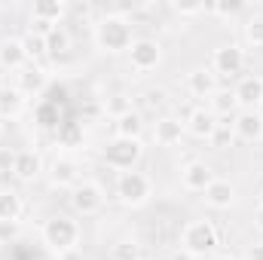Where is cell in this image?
Segmentation results:
<instances>
[{
    "instance_id": "cell-1",
    "label": "cell",
    "mask_w": 263,
    "mask_h": 260,
    "mask_svg": "<svg viewBox=\"0 0 263 260\" xmlns=\"http://www.w3.org/2000/svg\"><path fill=\"white\" fill-rule=\"evenodd\" d=\"M92 43L101 55H123L135 43V25L126 12H104L92 22Z\"/></svg>"
},
{
    "instance_id": "cell-2",
    "label": "cell",
    "mask_w": 263,
    "mask_h": 260,
    "mask_svg": "<svg viewBox=\"0 0 263 260\" xmlns=\"http://www.w3.org/2000/svg\"><path fill=\"white\" fill-rule=\"evenodd\" d=\"M80 239H83V227H80V220L73 214H52L40 227V242L55 257H65L70 251H77Z\"/></svg>"
},
{
    "instance_id": "cell-3",
    "label": "cell",
    "mask_w": 263,
    "mask_h": 260,
    "mask_svg": "<svg viewBox=\"0 0 263 260\" xmlns=\"http://www.w3.org/2000/svg\"><path fill=\"white\" fill-rule=\"evenodd\" d=\"M178 245L187 257L193 260H208L211 254H217V245H220V233L214 227V220L208 217H193L181 227L178 233Z\"/></svg>"
},
{
    "instance_id": "cell-4",
    "label": "cell",
    "mask_w": 263,
    "mask_h": 260,
    "mask_svg": "<svg viewBox=\"0 0 263 260\" xmlns=\"http://www.w3.org/2000/svg\"><path fill=\"white\" fill-rule=\"evenodd\" d=\"M114 199H117V205H123L129 211L144 208L153 199V178L147 172H138V169L120 172L114 181Z\"/></svg>"
},
{
    "instance_id": "cell-5",
    "label": "cell",
    "mask_w": 263,
    "mask_h": 260,
    "mask_svg": "<svg viewBox=\"0 0 263 260\" xmlns=\"http://www.w3.org/2000/svg\"><path fill=\"white\" fill-rule=\"evenodd\" d=\"M67 202H70L73 217H95V214L107 205V190H104L101 181L83 178V181L67 193Z\"/></svg>"
},
{
    "instance_id": "cell-6",
    "label": "cell",
    "mask_w": 263,
    "mask_h": 260,
    "mask_svg": "<svg viewBox=\"0 0 263 260\" xmlns=\"http://www.w3.org/2000/svg\"><path fill=\"white\" fill-rule=\"evenodd\" d=\"M144 141H135V138H110L101 150V162L107 169H117V172H132L138 169V162L144 159Z\"/></svg>"
},
{
    "instance_id": "cell-7",
    "label": "cell",
    "mask_w": 263,
    "mask_h": 260,
    "mask_svg": "<svg viewBox=\"0 0 263 260\" xmlns=\"http://www.w3.org/2000/svg\"><path fill=\"white\" fill-rule=\"evenodd\" d=\"M208 67L214 70L217 80H239L248 67V52L242 43H220L214 52H211V62Z\"/></svg>"
},
{
    "instance_id": "cell-8",
    "label": "cell",
    "mask_w": 263,
    "mask_h": 260,
    "mask_svg": "<svg viewBox=\"0 0 263 260\" xmlns=\"http://www.w3.org/2000/svg\"><path fill=\"white\" fill-rule=\"evenodd\" d=\"M126 55H129V67L138 73H150V70L162 67V62H165L162 40H156V37H135V43Z\"/></svg>"
},
{
    "instance_id": "cell-9",
    "label": "cell",
    "mask_w": 263,
    "mask_h": 260,
    "mask_svg": "<svg viewBox=\"0 0 263 260\" xmlns=\"http://www.w3.org/2000/svg\"><path fill=\"white\" fill-rule=\"evenodd\" d=\"M46 181H49V187L52 190H73L83 178H80V162L77 159H70V156H59V159H52L49 165H46Z\"/></svg>"
},
{
    "instance_id": "cell-10",
    "label": "cell",
    "mask_w": 263,
    "mask_h": 260,
    "mask_svg": "<svg viewBox=\"0 0 263 260\" xmlns=\"http://www.w3.org/2000/svg\"><path fill=\"white\" fill-rule=\"evenodd\" d=\"M239 110H260L263 107V73H242L233 86Z\"/></svg>"
},
{
    "instance_id": "cell-11",
    "label": "cell",
    "mask_w": 263,
    "mask_h": 260,
    "mask_svg": "<svg viewBox=\"0 0 263 260\" xmlns=\"http://www.w3.org/2000/svg\"><path fill=\"white\" fill-rule=\"evenodd\" d=\"M43 175H46V162H43L40 150H34V147L18 150V156H15V169H12V178H15L18 184H34V181H40Z\"/></svg>"
},
{
    "instance_id": "cell-12",
    "label": "cell",
    "mask_w": 263,
    "mask_h": 260,
    "mask_svg": "<svg viewBox=\"0 0 263 260\" xmlns=\"http://www.w3.org/2000/svg\"><path fill=\"white\" fill-rule=\"evenodd\" d=\"M220 129V123H217V117L205 107V104H199L193 107L190 114H187V120H184V132L190 135V138H196V141H211L214 135Z\"/></svg>"
},
{
    "instance_id": "cell-13",
    "label": "cell",
    "mask_w": 263,
    "mask_h": 260,
    "mask_svg": "<svg viewBox=\"0 0 263 260\" xmlns=\"http://www.w3.org/2000/svg\"><path fill=\"white\" fill-rule=\"evenodd\" d=\"M25 98H40L46 89H49V73H46V67H40V65H31L28 67H22L18 73H15V83H12Z\"/></svg>"
},
{
    "instance_id": "cell-14",
    "label": "cell",
    "mask_w": 263,
    "mask_h": 260,
    "mask_svg": "<svg viewBox=\"0 0 263 260\" xmlns=\"http://www.w3.org/2000/svg\"><path fill=\"white\" fill-rule=\"evenodd\" d=\"M184 86H187V95H190V98L205 101V98H211V95L220 89V80L214 77V70H211L208 65H199V67H193V70L187 73Z\"/></svg>"
},
{
    "instance_id": "cell-15",
    "label": "cell",
    "mask_w": 263,
    "mask_h": 260,
    "mask_svg": "<svg viewBox=\"0 0 263 260\" xmlns=\"http://www.w3.org/2000/svg\"><path fill=\"white\" fill-rule=\"evenodd\" d=\"M28 65H31V55H28L25 37H3L0 40V70L18 73L22 67H28Z\"/></svg>"
},
{
    "instance_id": "cell-16",
    "label": "cell",
    "mask_w": 263,
    "mask_h": 260,
    "mask_svg": "<svg viewBox=\"0 0 263 260\" xmlns=\"http://www.w3.org/2000/svg\"><path fill=\"white\" fill-rule=\"evenodd\" d=\"M233 135L245 144L263 141V110H239L233 117Z\"/></svg>"
},
{
    "instance_id": "cell-17",
    "label": "cell",
    "mask_w": 263,
    "mask_h": 260,
    "mask_svg": "<svg viewBox=\"0 0 263 260\" xmlns=\"http://www.w3.org/2000/svg\"><path fill=\"white\" fill-rule=\"evenodd\" d=\"M217 175H214V169L205 162V159H190L184 169H181V184H184V190H190V193H205V187L214 181Z\"/></svg>"
},
{
    "instance_id": "cell-18",
    "label": "cell",
    "mask_w": 263,
    "mask_h": 260,
    "mask_svg": "<svg viewBox=\"0 0 263 260\" xmlns=\"http://www.w3.org/2000/svg\"><path fill=\"white\" fill-rule=\"evenodd\" d=\"M184 135H187V132H184V120H178V117H172V114L159 117V120L153 123V132H150V138H153L156 147H175V144H181Z\"/></svg>"
},
{
    "instance_id": "cell-19",
    "label": "cell",
    "mask_w": 263,
    "mask_h": 260,
    "mask_svg": "<svg viewBox=\"0 0 263 260\" xmlns=\"http://www.w3.org/2000/svg\"><path fill=\"white\" fill-rule=\"evenodd\" d=\"M202 199H205L208 208H214V211H227V208L236 205V184L227 181V178H214V181L205 187Z\"/></svg>"
},
{
    "instance_id": "cell-20",
    "label": "cell",
    "mask_w": 263,
    "mask_h": 260,
    "mask_svg": "<svg viewBox=\"0 0 263 260\" xmlns=\"http://www.w3.org/2000/svg\"><path fill=\"white\" fill-rule=\"evenodd\" d=\"M28 110V98L15 89V86H0V120L12 123Z\"/></svg>"
},
{
    "instance_id": "cell-21",
    "label": "cell",
    "mask_w": 263,
    "mask_h": 260,
    "mask_svg": "<svg viewBox=\"0 0 263 260\" xmlns=\"http://www.w3.org/2000/svg\"><path fill=\"white\" fill-rule=\"evenodd\" d=\"M67 6L65 0H40V3H34V9H31V18H37V22H49V25H62L67 15Z\"/></svg>"
},
{
    "instance_id": "cell-22",
    "label": "cell",
    "mask_w": 263,
    "mask_h": 260,
    "mask_svg": "<svg viewBox=\"0 0 263 260\" xmlns=\"http://www.w3.org/2000/svg\"><path fill=\"white\" fill-rule=\"evenodd\" d=\"M114 138H135V141H144V117L138 110H129L123 117L114 120Z\"/></svg>"
},
{
    "instance_id": "cell-23",
    "label": "cell",
    "mask_w": 263,
    "mask_h": 260,
    "mask_svg": "<svg viewBox=\"0 0 263 260\" xmlns=\"http://www.w3.org/2000/svg\"><path fill=\"white\" fill-rule=\"evenodd\" d=\"M70 49H73V34L65 25L52 28V34L46 37V55L49 59H65V55H70Z\"/></svg>"
},
{
    "instance_id": "cell-24",
    "label": "cell",
    "mask_w": 263,
    "mask_h": 260,
    "mask_svg": "<svg viewBox=\"0 0 263 260\" xmlns=\"http://www.w3.org/2000/svg\"><path fill=\"white\" fill-rule=\"evenodd\" d=\"M208 110H211L217 120H220V117H223V120H227V117H236V114H239V104H236L233 89H223V86H220V89L208 98Z\"/></svg>"
},
{
    "instance_id": "cell-25",
    "label": "cell",
    "mask_w": 263,
    "mask_h": 260,
    "mask_svg": "<svg viewBox=\"0 0 263 260\" xmlns=\"http://www.w3.org/2000/svg\"><path fill=\"white\" fill-rule=\"evenodd\" d=\"M22 214H25L22 193L12 187H3L0 190V220H22Z\"/></svg>"
},
{
    "instance_id": "cell-26",
    "label": "cell",
    "mask_w": 263,
    "mask_h": 260,
    "mask_svg": "<svg viewBox=\"0 0 263 260\" xmlns=\"http://www.w3.org/2000/svg\"><path fill=\"white\" fill-rule=\"evenodd\" d=\"M144 257V245L135 236H123L110 245V260H141Z\"/></svg>"
},
{
    "instance_id": "cell-27",
    "label": "cell",
    "mask_w": 263,
    "mask_h": 260,
    "mask_svg": "<svg viewBox=\"0 0 263 260\" xmlns=\"http://www.w3.org/2000/svg\"><path fill=\"white\" fill-rule=\"evenodd\" d=\"M242 37L251 49H263V12H254L242 25Z\"/></svg>"
},
{
    "instance_id": "cell-28",
    "label": "cell",
    "mask_w": 263,
    "mask_h": 260,
    "mask_svg": "<svg viewBox=\"0 0 263 260\" xmlns=\"http://www.w3.org/2000/svg\"><path fill=\"white\" fill-rule=\"evenodd\" d=\"M22 220H0V248L6 245H15L22 239Z\"/></svg>"
},
{
    "instance_id": "cell-29",
    "label": "cell",
    "mask_w": 263,
    "mask_h": 260,
    "mask_svg": "<svg viewBox=\"0 0 263 260\" xmlns=\"http://www.w3.org/2000/svg\"><path fill=\"white\" fill-rule=\"evenodd\" d=\"M168 9H172L178 18H196V15H205V12H208L205 3H178V0H172Z\"/></svg>"
},
{
    "instance_id": "cell-30",
    "label": "cell",
    "mask_w": 263,
    "mask_h": 260,
    "mask_svg": "<svg viewBox=\"0 0 263 260\" xmlns=\"http://www.w3.org/2000/svg\"><path fill=\"white\" fill-rule=\"evenodd\" d=\"M129 110H135L129 95H110V98L104 101V114H110L114 120H117V117H123V114H129Z\"/></svg>"
},
{
    "instance_id": "cell-31",
    "label": "cell",
    "mask_w": 263,
    "mask_h": 260,
    "mask_svg": "<svg viewBox=\"0 0 263 260\" xmlns=\"http://www.w3.org/2000/svg\"><path fill=\"white\" fill-rule=\"evenodd\" d=\"M59 120H62V117H59V104H40V107H37V123H40L43 129L62 126Z\"/></svg>"
},
{
    "instance_id": "cell-32",
    "label": "cell",
    "mask_w": 263,
    "mask_h": 260,
    "mask_svg": "<svg viewBox=\"0 0 263 260\" xmlns=\"http://www.w3.org/2000/svg\"><path fill=\"white\" fill-rule=\"evenodd\" d=\"M59 141L67 144V147H70V144H80V141H83V126H80V123H62V126H59Z\"/></svg>"
},
{
    "instance_id": "cell-33",
    "label": "cell",
    "mask_w": 263,
    "mask_h": 260,
    "mask_svg": "<svg viewBox=\"0 0 263 260\" xmlns=\"http://www.w3.org/2000/svg\"><path fill=\"white\" fill-rule=\"evenodd\" d=\"M25 46H28V55H31V62H34V65L46 55V40H43V37L28 34V37H25Z\"/></svg>"
},
{
    "instance_id": "cell-34",
    "label": "cell",
    "mask_w": 263,
    "mask_h": 260,
    "mask_svg": "<svg viewBox=\"0 0 263 260\" xmlns=\"http://www.w3.org/2000/svg\"><path fill=\"white\" fill-rule=\"evenodd\" d=\"M15 156H18L15 147H0V175H12V169H15Z\"/></svg>"
},
{
    "instance_id": "cell-35",
    "label": "cell",
    "mask_w": 263,
    "mask_h": 260,
    "mask_svg": "<svg viewBox=\"0 0 263 260\" xmlns=\"http://www.w3.org/2000/svg\"><path fill=\"white\" fill-rule=\"evenodd\" d=\"M165 89H147V104L150 107H159V104H165Z\"/></svg>"
},
{
    "instance_id": "cell-36",
    "label": "cell",
    "mask_w": 263,
    "mask_h": 260,
    "mask_svg": "<svg viewBox=\"0 0 263 260\" xmlns=\"http://www.w3.org/2000/svg\"><path fill=\"white\" fill-rule=\"evenodd\" d=\"M245 260H263V239H257V242H251V245H248Z\"/></svg>"
},
{
    "instance_id": "cell-37",
    "label": "cell",
    "mask_w": 263,
    "mask_h": 260,
    "mask_svg": "<svg viewBox=\"0 0 263 260\" xmlns=\"http://www.w3.org/2000/svg\"><path fill=\"white\" fill-rule=\"evenodd\" d=\"M254 230H260V233H263V205L254 208Z\"/></svg>"
},
{
    "instance_id": "cell-38",
    "label": "cell",
    "mask_w": 263,
    "mask_h": 260,
    "mask_svg": "<svg viewBox=\"0 0 263 260\" xmlns=\"http://www.w3.org/2000/svg\"><path fill=\"white\" fill-rule=\"evenodd\" d=\"M208 260H239V257H236V254H220V251H217V254H211Z\"/></svg>"
},
{
    "instance_id": "cell-39",
    "label": "cell",
    "mask_w": 263,
    "mask_h": 260,
    "mask_svg": "<svg viewBox=\"0 0 263 260\" xmlns=\"http://www.w3.org/2000/svg\"><path fill=\"white\" fill-rule=\"evenodd\" d=\"M257 205H263V187H260V193H257Z\"/></svg>"
},
{
    "instance_id": "cell-40",
    "label": "cell",
    "mask_w": 263,
    "mask_h": 260,
    "mask_svg": "<svg viewBox=\"0 0 263 260\" xmlns=\"http://www.w3.org/2000/svg\"><path fill=\"white\" fill-rule=\"evenodd\" d=\"M141 260H153V257H141Z\"/></svg>"
}]
</instances>
